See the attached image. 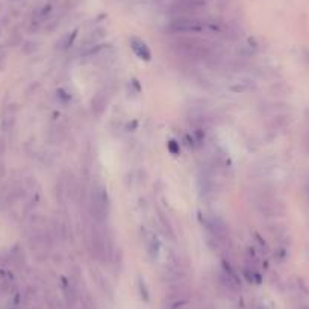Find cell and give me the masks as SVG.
Wrapping results in <instances>:
<instances>
[{
  "label": "cell",
  "mask_w": 309,
  "mask_h": 309,
  "mask_svg": "<svg viewBox=\"0 0 309 309\" xmlns=\"http://www.w3.org/2000/svg\"><path fill=\"white\" fill-rule=\"evenodd\" d=\"M173 49H175L176 55L187 59H203L211 55L209 44L197 36H182L173 43Z\"/></svg>",
  "instance_id": "6da1fadb"
},
{
  "label": "cell",
  "mask_w": 309,
  "mask_h": 309,
  "mask_svg": "<svg viewBox=\"0 0 309 309\" xmlns=\"http://www.w3.org/2000/svg\"><path fill=\"white\" fill-rule=\"evenodd\" d=\"M208 28V23L202 17H173L167 31L173 35H194Z\"/></svg>",
  "instance_id": "7a4b0ae2"
},
{
  "label": "cell",
  "mask_w": 309,
  "mask_h": 309,
  "mask_svg": "<svg viewBox=\"0 0 309 309\" xmlns=\"http://www.w3.org/2000/svg\"><path fill=\"white\" fill-rule=\"evenodd\" d=\"M206 0H173L170 16L173 17H200L206 8Z\"/></svg>",
  "instance_id": "3957f363"
},
{
  "label": "cell",
  "mask_w": 309,
  "mask_h": 309,
  "mask_svg": "<svg viewBox=\"0 0 309 309\" xmlns=\"http://www.w3.org/2000/svg\"><path fill=\"white\" fill-rule=\"evenodd\" d=\"M109 209V195L103 187H96L90 197V211L97 221H103Z\"/></svg>",
  "instance_id": "277c9868"
},
{
  "label": "cell",
  "mask_w": 309,
  "mask_h": 309,
  "mask_svg": "<svg viewBox=\"0 0 309 309\" xmlns=\"http://www.w3.org/2000/svg\"><path fill=\"white\" fill-rule=\"evenodd\" d=\"M129 44H130V49L133 50V53L137 55L140 59H143V61H150L152 59L150 49H149V46H147L143 40L137 38V36H132Z\"/></svg>",
  "instance_id": "5b68a950"
},
{
  "label": "cell",
  "mask_w": 309,
  "mask_h": 309,
  "mask_svg": "<svg viewBox=\"0 0 309 309\" xmlns=\"http://www.w3.org/2000/svg\"><path fill=\"white\" fill-rule=\"evenodd\" d=\"M106 106H108V96L105 93H98V94H96L93 97V100H91V113L96 117H100L106 111Z\"/></svg>",
  "instance_id": "8992f818"
},
{
  "label": "cell",
  "mask_w": 309,
  "mask_h": 309,
  "mask_svg": "<svg viewBox=\"0 0 309 309\" xmlns=\"http://www.w3.org/2000/svg\"><path fill=\"white\" fill-rule=\"evenodd\" d=\"M146 249L152 259L158 258L159 250H161V243L155 237V233H152V232H146Z\"/></svg>",
  "instance_id": "52a82bcc"
},
{
  "label": "cell",
  "mask_w": 309,
  "mask_h": 309,
  "mask_svg": "<svg viewBox=\"0 0 309 309\" xmlns=\"http://www.w3.org/2000/svg\"><path fill=\"white\" fill-rule=\"evenodd\" d=\"M76 38H78V29H75V31H71V32H68V33H65L64 36H61V38L56 41V44H55V49L56 50H68V49L75 44V41H76Z\"/></svg>",
  "instance_id": "ba28073f"
},
{
  "label": "cell",
  "mask_w": 309,
  "mask_h": 309,
  "mask_svg": "<svg viewBox=\"0 0 309 309\" xmlns=\"http://www.w3.org/2000/svg\"><path fill=\"white\" fill-rule=\"evenodd\" d=\"M9 259H11V265H14L17 268H21L26 264V258H24V253L18 245H16L14 249L9 252Z\"/></svg>",
  "instance_id": "9c48e42d"
},
{
  "label": "cell",
  "mask_w": 309,
  "mask_h": 309,
  "mask_svg": "<svg viewBox=\"0 0 309 309\" xmlns=\"http://www.w3.org/2000/svg\"><path fill=\"white\" fill-rule=\"evenodd\" d=\"M52 12V5H43L41 8H38L35 12H33V23L35 24H41L43 21L47 20V17L50 16Z\"/></svg>",
  "instance_id": "30bf717a"
},
{
  "label": "cell",
  "mask_w": 309,
  "mask_h": 309,
  "mask_svg": "<svg viewBox=\"0 0 309 309\" xmlns=\"http://www.w3.org/2000/svg\"><path fill=\"white\" fill-rule=\"evenodd\" d=\"M190 299H182V300H165L164 309H188Z\"/></svg>",
  "instance_id": "8fae6325"
},
{
  "label": "cell",
  "mask_w": 309,
  "mask_h": 309,
  "mask_svg": "<svg viewBox=\"0 0 309 309\" xmlns=\"http://www.w3.org/2000/svg\"><path fill=\"white\" fill-rule=\"evenodd\" d=\"M138 291H140V297L144 303H149L150 302V293L149 288H147V283L143 277L138 279Z\"/></svg>",
  "instance_id": "7c38bea8"
},
{
  "label": "cell",
  "mask_w": 309,
  "mask_h": 309,
  "mask_svg": "<svg viewBox=\"0 0 309 309\" xmlns=\"http://www.w3.org/2000/svg\"><path fill=\"white\" fill-rule=\"evenodd\" d=\"M167 150H168L170 155H173V156H179V155H180V144H179V141L175 140V138L168 140V141H167Z\"/></svg>",
  "instance_id": "4fadbf2b"
},
{
  "label": "cell",
  "mask_w": 309,
  "mask_h": 309,
  "mask_svg": "<svg viewBox=\"0 0 309 309\" xmlns=\"http://www.w3.org/2000/svg\"><path fill=\"white\" fill-rule=\"evenodd\" d=\"M56 100L61 105H68L70 100H71V94H68V91H65L64 88H59L56 91Z\"/></svg>",
  "instance_id": "5bb4252c"
},
{
  "label": "cell",
  "mask_w": 309,
  "mask_h": 309,
  "mask_svg": "<svg viewBox=\"0 0 309 309\" xmlns=\"http://www.w3.org/2000/svg\"><path fill=\"white\" fill-rule=\"evenodd\" d=\"M253 238H255V244H256V247H258V250H259V253H262V255H267L268 253V247H267V244H265V241L259 237L258 233H253Z\"/></svg>",
  "instance_id": "9a60e30c"
},
{
  "label": "cell",
  "mask_w": 309,
  "mask_h": 309,
  "mask_svg": "<svg viewBox=\"0 0 309 309\" xmlns=\"http://www.w3.org/2000/svg\"><path fill=\"white\" fill-rule=\"evenodd\" d=\"M5 152H6V141L2 135H0V156H3Z\"/></svg>",
  "instance_id": "2e32d148"
}]
</instances>
